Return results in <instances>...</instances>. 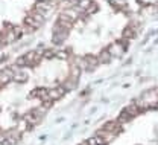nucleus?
<instances>
[{"mask_svg":"<svg viewBox=\"0 0 158 145\" xmlns=\"http://www.w3.org/2000/svg\"><path fill=\"white\" fill-rule=\"evenodd\" d=\"M135 104L141 110L143 108H155V107H158V87L146 92V93H143L135 101Z\"/></svg>","mask_w":158,"mask_h":145,"instance_id":"f257e3e1","label":"nucleus"},{"mask_svg":"<svg viewBox=\"0 0 158 145\" xmlns=\"http://www.w3.org/2000/svg\"><path fill=\"white\" fill-rule=\"evenodd\" d=\"M140 107H138L137 104H132V105H129V107H126L122 113H120V116H118V122H126V121H129V119H132V118H135L138 113H140Z\"/></svg>","mask_w":158,"mask_h":145,"instance_id":"f03ea898","label":"nucleus"},{"mask_svg":"<svg viewBox=\"0 0 158 145\" xmlns=\"http://www.w3.org/2000/svg\"><path fill=\"white\" fill-rule=\"evenodd\" d=\"M14 70L12 69H6V70H3V72H0V86L5 83H8V81H11L12 78H14Z\"/></svg>","mask_w":158,"mask_h":145,"instance_id":"7ed1b4c3","label":"nucleus"},{"mask_svg":"<svg viewBox=\"0 0 158 145\" xmlns=\"http://www.w3.org/2000/svg\"><path fill=\"white\" fill-rule=\"evenodd\" d=\"M102 130H103V131H111V133H116V134H117V131L120 130V122H118V121H111V122L103 125Z\"/></svg>","mask_w":158,"mask_h":145,"instance_id":"20e7f679","label":"nucleus"},{"mask_svg":"<svg viewBox=\"0 0 158 145\" xmlns=\"http://www.w3.org/2000/svg\"><path fill=\"white\" fill-rule=\"evenodd\" d=\"M26 78H27V75L24 72H15L14 73V80L15 81H26Z\"/></svg>","mask_w":158,"mask_h":145,"instance_id":"39448f33","label":"nucleus"},{"mask_svg":"<svg viewBox=\"0 0 158 145\" xmlns=\"http://www.w3.org/2000/svg\"><path fill=\"white\" fill-rule=\"evenodd\" d=\"M81 145H90V144H88V142L85 141V142H82V144H81Z\"/></svg>","mask_w":158,"mask_h":145,"instance_id":"423d86ee","label":"nucleus"}]
</instances>
